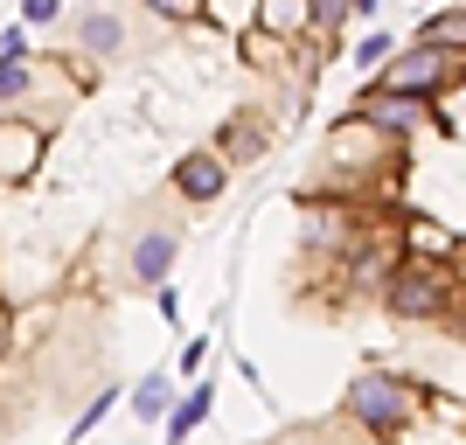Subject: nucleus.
I'll list each match as a JSON object with an SVG mask.
<instances>
[{"instance_id": "6ab92c4d", "label": "nucleus", "mask_w": 466, "mask_h": 445, "mask_svg": "<svg viewBox=\"0 0 466 445\" xmlns=\"http://www.w3.org/2000/svg\"><path fill=\"white\" fill-rule=\"evenodd\" d=\"M112 404H118V389H97L91 404H84V418H77V439H84V431H91V425H97V418H105Z\"/></svg>"}, {"instance_id": "39448f33", "label": "nucleus", "mask_w": 466, "mask_h": 445, "mask_svg": "<svg viewBox=\"0 0 466 445\" xmlns=\"http://www.w3.org/2000/svg\"><path fill=\"white\" fill-rule=\"evenodd\" d=\"M42 147H49L42 126H28L21 112H7L0 118V181H28L42 167Z\"/></svg>"}, {"instance_id": "f257e3e1", "label": "nucleus", "mask_w": 466, "mask_h": 445, "mask_svg": "<svg viewBox=\"0 0 466 445\" xmlns=\"http://www.w3.org/2000/svg\"><path fill=\"white\" fill-rule=\"evenodd\" d=\"M410 410H418V389L397 383V376H355V383H349V418H355V425H370V431H383V439L404 431Z\"/></svg>"}, {"instance_id": "9b49d317", "label": "nucleus", "mask_w": 466, "mask_h": 445, "mask_svg": "<svg viewBox=\"0 0 466 445\" xmlns=\"http://www.w3.org/2000/svg\"><path fill=\"white\" fill-rule=\"evenodd\" d=\"M202 21L223 35H251L258 28V0H202Z\"/></svg>"}, {"instance_id": "4468645a", "label": "nucleus", "mask_w": 466, "mask_h": 445, "mask_svg": "<svg viewBox=\"0 0 466 445\" xmlns=\"http://www.w3.org/2000/svg\"><path fill=\"white\" fill-rule=\"evenodd\" d=\"M35 91V63H0V105H21V97Z\"/></svg>"}, {"instance_id": "6e6552de", "label": "nucleus", "mask_w": 466, "mask_h": 445, "mask_svg": "<svg viewBox=\"0 0 466 445\" xmlns=\"http://www.w3.org/2000/svg\"><path fill=\"white\" fill-rule=\"evenodd\" d=\"M118 49H126V21L118 15H105V7H91V15L77 21V56H118Z\"/></svg>"}, {"instance_id": "f8f14e48", "label": "nucleus", "mask_w": 466, "mask_h": 445, "mask_svg": "<svg viewBox=\"0 0 466 445\" xmlns=\"http://www.w3.org/2000/svg\"><path fill=\"white\" fill-rule=\"evenodd\" d=\"M418 42H425V49H466V7H446V15H431L425 28H418Z\"/></svg>"}, {"instance_id": "1a4fd4ad", "label": "nucleus", "mask_w": 466, "mask_h": 445, "mask_svg": "<svg viewBox=\"0 0 466 445\" xmlns=\"http://www.w3.org/2000/svg\"><path fill=\"white\" fill-rule=\"evenodd\" d=\"M307 28H313V7H307V0H258V35L286 42V35H307Z\"/></svg>"}, {"instance_id": "ddd939ff", "label": "nucleus", "mask_w": 466, "mask_h": 445, "mask_svg": "<svg viewBox=\"0 0 466 445\" xmlns=\"http://www.w3.org/2000/svg\"><path fill=\"white\" fill-rule=\"evenodd\" d=\"M133 410H139V418H167V410H175V376L154 369V376L133 389Z\"/></svg>"}, {"instance_id": "f03ea898", "label": "nucleus", "mask_w": 466, "mask_h": 445, "mask_svg": "<svg viewBox=\"0 0 466 445\" xmlns=\"http://www.w3.org/2000/svg\"><path fill=\"white\" fill-rule=\"evenodd\" d=\"M446 77H452V56L446 49H425V42H410L404 56L383 63V91H404V97H431Z\"/></svg>"}, {"instance_id": "f3484780", "label": "nucleus", "mask_w": 466, "mask_h": 445, "mask_svg": "<svg viewBox=\"0 0 466 445\" xmlns=\"http://www.w3.org/2000/svg\"><path fill=\"white\" fill-rule=\"evenodd\" d=\"M313 7V28H341L349 21V0H307Z\"/></svg>"}, {"instance_id": "412c9836", "label": "nucleus", "mask_w": 466, "mask_h": 445, "mask_svg": "<svg viewBox=\"0 0 466 445\" xmlns=\"http://www.w3.org/2000/svg\"><path fill=\"white\" fill-rule=\"evenodd\" d=\"M147 7L167 15V21H195V15H202V0H147Z\"/></svg>"}, {"instance_id": "4be33fe9", "label": "nucleus", "mask_w": 466, "mask_h": 445, "mask_svg": "<svg viewBox=\"0 0 466 445\" xmlns=\"http://www.w3.org/2000/svg\"><path fill=\"white\" fill-rule=\"evenodd\" d=\"M28 56V28H7V35H0V63H21Z\"/></svg>"}, {"instance_id": "b1692460", "label": "nucleus", "mask_w": 466, "mask_h": 445, "mask_svg": "<svg viewBox=\"0 0 466 445\" xmlns=\"http://www.w3.org/2000/svg\"><path fill=\"white\" fill-rule=\"evenodd\" d=\"M355 63H390V35H370L362 49H355Z\"/></svg>"}, {"instance_id": "dca6fc26", "label": "nucleus", "mask_w": 466, "mask_h": 445, "mask_svg": "<svg viewBox=\"0 0 466 445\" xmlns=\"http://www.w3.org/2000/svg\"><path fill=\"white\" fill-rule=\"evenodd\" d=\"M265 147V133H258L251 118H230V133H223V154H258Z\"/></svg>"}, {"instance_id": "2eb2a0df", "label": "nucleus", "mask_w": 466, "mask_h": 445, "mask_svg": "<svg viewBox=\"0 0 466 445\" xmlns=\"http://www.w3.org/2000/svg\"><path fill=\"white\" fill-rule=\"evenodd\" d=\"M404 244H410L418 258H446V251H452V237H446V230H431V223H410Z\"/></svg>"}, {"instance_id": "aec40b11", "label": "nucleus", "mask_w": 466, "mask_h": 445, "mask_svg": "<svg viewBox=\"0 0 466 445\" xmlns=\"http://www.w3.org/2000/svg\"><path fill=\"white\" fill-rule=\"evenodd\" d=\"M439 118H446L452 133L466 126V84H460V91H446V97H439Z\"/></svg>"}, {"instance_id": "9d476101", "label": "nucleus", "mask_w": 466, "mask_h": 445, "mask_svg": "<svg viewBox=\"0 0 466 445\" xmlns=\"http://www.w3.org/2000/svg\"><path fill=\"white\" fill-rule=\"evenodd\" d=\"M209 410H216V389H209V383H195L188 397L167 410V445H188V439H195V425H202Z\"/></svg>"}, {"instance_id": "20e7f679", "label": "nucleus", "mask_w": 466, "mask_h": 445, "mask_svg": "<svg viewBox=\"0 0 466 445\" xmlns=\"http://www.w3.org/2000/svg\"><path fill=\"white\" fill-rule=\"evenodd\" d=\"M355 118H362V126H376V133H390V139H404V133H418V126L431 118V105H425V97H404V91L370 84V91L355 97Z\"/></svg>"}, {"instance_id": "0eeeda50", "label": "nucleus", "mask_w": 466, "mask_h": 445, "mask_svg": "<svg viewBox=\"0 0 466 445\" xmlns=\"http://www.w3.org/2000/svg\"><path fill=\"white\" fill-rule=\"evenodd\" d=\"M223 181H230V160L223 154H188L175 167V188L188 195V202H216V195H223Z\"/></svg>"}, {"instance_id": "a211bd4d", "label": "nucleus", "mask_w": 466, "mask_h": 445, "mask_svg": "<svg viewBox=\"0 0 466 445\" xmlns=\"http://www.w3.org/2000/svg\"><path fill=\"white\" fill-rule=\"evenodd\" d=\"M63 0H21V28H42V21H56Z\"/></svg>"}, {"instance_id": "7ed1b4c3", "label": "nucleus", "mask_w": 466, "mask_h": 445, "mask_svg": "<svg viewBox=\"0 0 466 445\" xmlns=\"http://www.w3.org/2000/svg\"><path fill=\"white\" fill-rule=\"evenodd\" d=\"M383 292H390V307L404 313V320H431V313L446 307V271L439 265H404V271L383 278Z\"/></svg>"}, {"instance_id": "423d86ee", "label": "nucleus", "mask_w": 466, "mask_h": 445, "mask_svg": "<svg viewBox=\"0 0 466 445\" xmlns=\"http://www.w3.org/2000/svg\"><path fill=\"white\" fill-rule=\"evenodd\" d=\"M175 251H181L175 230H139V244H133V278H139V286H167Z\"/></svg>"}, {"instance_id": "393cba45", "label": "nucleus", "mask_w": 466, "mask_h": 445, "mask_svg": "<svg viewBox=\"0 0 466 445\" xmlns=\"http://www.w3.org/2000/svg\"><path fill=\"white\" fill-rule=\"evenodd\" d=\"M376 7H383V0H349V15H362V21H370Z\"/></svg>"}, {"instance_id": "5701e85b", "label": "nucleus", "mask_w": 466, "mask_h": 445, "mask_svg": "<svg viewBox=\"0 0 466 445\" xmlns=\"http://www.w3.org/2000/svg\"><path fill=\"white\" fill-rule=\"evenodd\" d=\"M202 355H209V334H195L188 349H181V376H195V369H202Z\"/></svg>"}]
</instances>
